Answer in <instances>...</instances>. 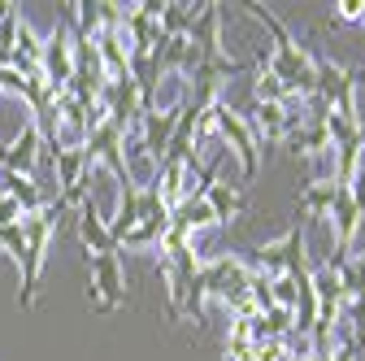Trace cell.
Returning <instances> with one entry per match:
<instances>
[{
    "instance_id": "obj_21",
    "label": "cell",
    "mask_w": 365,
    "mask_h": 361,
    "mask_svg": "<svg viewBox=\"0 0 365 361\" xmlns=\"http://www.w3.org/2000/svg\"><path fill=\"white\" fill-rule=\"evenodd\" d=\"M14 222H22V205L9 200V196H0V227H14Z\"/></svg>"
},
{
    "instance_id": "obj_18",
    "label": "cell",
    "mask_w": 365,
    "mask_h": 361,
    "mask_svg": "<svg viewBox=\"0 0 365 361\" xmlns=\"http://www.w3.org/2000/svg\"><path fill=\"white\" fill-rule=\"evenodd\" d=\"M252 96H257V105H287V101H292V96H287V87L265 70V53L257 57V83H252Z\"/></svg>"
},
{
    "instance_id": "obj_15",
    "label": "cell",
    "mask_w": 365,
    "mask_h": 361,
    "mask_svg": "<svg viewBox=\"0 0 365 361\" xmlns=\"http://www.w3.org/2000/svg\"><path fill=\"white\" fill-rule=\"evenodd\" d=\"M0 196H9V200H18L22 205V218H31V213H39L43 205V192L35 188V178H26V174H14V170H0Z\"/></svg>"
},
{
    "instance_id": "obj_20",
    "label": "cell",
    "mask_w": 365,
    "mask_h": 361,
    "mask_svg": "<svg viewBox=\"0 0 365 361\" xmlns=\"http://www.w3.org/2000/svg\"><path fill=\"white\" fill-rule=\"evenodd\" d=\"M18 22H22V18H18L14 9H9L5 18H0V49H5V53H14V39H18Z\"/></svg>"
},
{
    "instance_id": "obj_17",
    "label": "cell",
    "mask_w": 365,
    "mask_h": 361,
    "mask_svg": "<svg viewBox=\"0 0 365 361\" xmlns=\"http://www.w3.org/2000/svg\"><path fill=\"white\" fill-rule=\"evenodd\" d=\"M300 205L309 218H331V205H335V183H317V178H309V183L300 188Z\"/></svg>"
},
{
    "instance_id": "obj_12",
    "label": "cell",
    "mask_w": 365,
    "mask_h": 361,
    "mask_svg": "<svg viewBox=\"0 0 365 361\" xmlns=\"http://www.w3.org/2000/svg\"><path fill=\"white\" fill-rule=\"evenodd\" d=\"M35 161H39V131L35 122H26L14 140L0 148V170H14V174H35Z\"/></svg>"
},
{
    "instance_id": "obj_9",
    "label": "cell",
    "mask_w": 365,
    "mask_h": 361,
    "mask_svg": "<svg viewBox=\"0 0 365 361\" xmlns=\"http://www.w3.org/2000/svg\"><path fill=\"white\" fill-rule=\"evenodd\" d=\"M74 227H78V240L87 244L91 257H113V253H122L118 240H113V231H109V222L101 218V209H96V200H91V196L74 209Z\"/></svg>"
},
{
    "instance_id": "obj_22",
    "label": "cell",
    "mask_w": 365,
    "mask_h": 361,
    "mask_svg": "<svg viewBox=\"0 0 365 361\" xmlns=\"http://www.w3.org/2000/svg\"><path fill=\"white\" fill-rule=\"evenodd\" d=\"M361 26H365V18H361Z\"/></svg>"
},
{
    "instance_id": "obj_11",
    "label": "cell",
    "mask_w": 365,
    "mask_h": 361,
    "mask_svg": "<svg viewBox=\"0 0 365 361\" xmlns=\"http://www.w3.org/2000/svg\"><path fill=\"white\" fill-rule=\"evenodd\" d=\"M178 109H182V101L174 105V109H153V113H144L140 118V126H144V157L153 161V166H161L165 161V148H170V135H174V126H178Z\"/></svg>"
},
{
    "instance_id": "obj_14",
    "label": "cell",
    "mask_w": 365,
    "mask_h": 361,
    "mask_svg": "<svg viewBox=\"0 0 365 361\" xmlns=\"http://www.w3.org/2000/svg\"><path fill=\"white\" fill-rule=\"evenodd\" d=\"M205 205H209V213H213L217 227H231V222L248 209L244 192H240V188H231V183H222V178H217V183L205 192Z\"/></svg>"
},
{
    "instance_id": "obj_1",
    "label": "cell",
    "mask_w": 365,
    "mask_h": 361,
    "mask_svg": "<svg viewBox=\"0 0 365 361\" xmlns=\"http://www.w3.org/2000/svg\"><path fill=\"white\" fill-rule=\"evenodd\" d=\"M240 9H248L257 22H265V31L274 35V53L265 57V70L287 87V96L313 101V96H317V78H313V57H309V49H304V44H296V35H292L279 18H274L265 5H257V0H248V5H240Z\"/></svg>"
},
{
    "instance_id": "obj_7",
    "label": "cell",
    "mask_w": 365,
    "mask_h": 361,
    "mask_svg": "<svg viewBox=\"0 0 365 361\" xmlns=\"http://www.w3.org/2000/svg\"><path fill=\"white\" fill-rule=\"evenodd\" d=\"M122 126L118 122H101L96 131H87V144H83V157H87V166L91 161H105L113 174H118V183L122 188H135V178H130V166H126V157H122Z\"/></svg>"
},
{
    "instance_id": "obj_16",
    "label": "cell",
    "mask_w": 365,
    "mask_h": 361,
    "mask_svg": "<svg viewBox=\"0 0 365 361\" xmlns=\"http://www.w3.org/2000/svg\"><path fill=\"white\" fill-rule=\"evenodd\" d=\"M292 122H296V113H287V105H257V126L265 135V144H283Z\"/></svg>"
},
{
    "instance_id": "obj_5",
    "label": "cell",
    "mask_w": 365,
    "mask_h": 361,
    "mask_svg": "<svg viewBox=\"0 0 365 361\" xmlns=\"http://www.w3.org/2000/svg\"><path fill=\"white\" fill-rule=\"evenodd\" d=\"M213 126L226 135V144L235 148V157H240V166H244V183H252L257 178V170H261V144H257V131H252V122L240 113V109H231V105H213Z\"/></svg>"
},
{
    "instance_id": "obj_2",
    "label": "cell",
    "mask_w": 365,
    "mask_h": 361,
    "mask_svg": "<svg viewBox=\"0 0 365 361\" xmlns=\"http://www.w3.org/2000/svg\"><path fill=\"white\" fill-rule=\"evenodd\" d=\"M61 205L48 200L39 213L22 218V235H26V248L18 257V270H22V288H18V309H31L35 296H39V279H43V257H48V244H53V231L61 222Z\"/></svg>"
},
{
    "instance_id": "obj_6",
    "label": "cell",
    "mask_w": 365,
    "mask_h": 361,
    "mask_svg": "<svg viewBox=\"0 0 365 361\" xmlns=\"http://www.w3.org/2000/svg\"><path fill=\"white\" fill-rule=\"evenodd\" d=\"M43 83H48V92L61 96L66 83L74 74V26H70V9H66V22L43 39V66H39Z\"/></svg>"
},
{
    "instance_id": "obj_19",
    "label": "cell",
    "mask_w": 365,
    "mask_h": 361,
    "mask_svg": "<svg viewBox=\"0 0 365 361\" xmlns=\"http://www.w3.org/2000/svg\"><path fill=\"white\" fill-rule=\"evenodd\" d=\"M365 0H335V22H361Z\"/></svg>"
},
{
    "instance_id": "obj_3",
    "label": "cell",
    "mask_w": 365,
    "mask_h": 361,
    "mask_svg": "<svg viewBox=\"0 0 365 361\" xmlns=\"http://www.w3.org/2000/svg\"><path fill=\"white\" fill-rule=\"evenodd\" d=\"M309 57H313V78H317V101H322L331 113H339V118L361 122V113H356V87H361L365 70L335 66L327 53H317V49H309Z\"/></svg>"
},
{
    "instance_id": "obj_4",
    "label": "cell",
    "mask_w": 365,
    "mask_h": 361,
    "mask_svg": "<svg viewBox=\"0 0 365 361\" xmlns=\"http://www.w3.org/2000/svg\"><path fill=\"white\" fill-rule=\"evenodd\" d=\"M248 261L252 275H265V279H300L309 275V257H304V231L300 222L296 227H287V235L279 244H265V248H252V253H240Z\"/></svg>"
},
{
    "instance_id": "obj_10",
    "label": "cell",
    "mask_w": 365,
    "mask_h": 361,
    "mask_svg": "<svg viewBox=\"0 0 365 361\" xmlns=\"http://www.w3.org/2000/svg\"><path fill=\"white\" fill-rule=\"evenodd\" d=\"M331 222H335V253H339V257H348V248H352V235H356V227L365 222V213H361V205H356L352 188H344V183H335Z\"/></svg>"
},
{
    "instance_id": "obj_13",
    "label": "cell",
    "mask_w": 365,
    "mask_h": 361,
    "mask_svg": "<svg viewBox=\"0 0 365 361\" xmlns=\"http://www.w3.org/2000/svg\"><path fill=\"white\" fill-rule=\"evenodd\" d=\"M96 57H101V70H105L109 83L130 74V44H126L122 31H101L96 35Z\"/></svg>"
},
{
    "instance_id": "obj_8",
    "label": "cell",
    "mask_w": 365,
    "mask_h": 361,
    "mask_svg": "<svg viewBox=\"0 0 365 361\" xmlns=\"http://www.w3.org/2000/svg\"><path fill=\"white\" fill-rule=\"evenodd\" d=\"M87 261H91V288H87V300L96 305L101 313L122 309V300H126V279H122V261H118V253H113V257H87Z\"/></svg>"
}]
</instances>
